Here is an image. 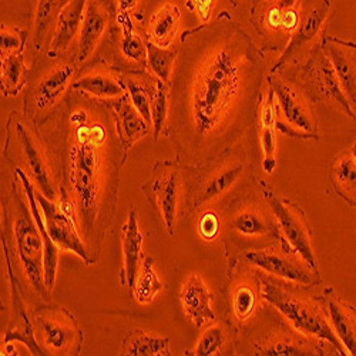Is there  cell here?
<instances>
[{"label":"cell","mask_w":356,"mask_h":356,"mask_svg":"<svg viewBox=\"0 0 356 356\" xmlns=\"http://www.w3.org/2000/svg\"><path fill=\"white\" fill-rule=\"evenodd\" d=\"M266 76L264 50L228 10L186 31L165 131L178 161L201 165L238 143L257 122Z\"/></svg>","instance_id":"6da1fadb"},{"label":"cell","mask_w":356,"mask_h":356,"mask_svg":"<svg viewBox=\"0 0 356 356\" xmlns=\"http://www.w3.org/2000/svg\"><path fill=\"white\" fill-rule=\"evenodd\" d=\"M51 147L60 163L63 183L58 191H65L76 207L88 252L100 255L129 154L118 137L111 106L72 90L58 111Z\"/></svg>","instance_id":"7a4b0ae2"},{"label":"cell","mask_w":356,"mask_h":356,"mask_svg":"<svg viewBox=\"0 0 356 356\" xmlns=\"http://www.w3.org/2000/svg\"><path fill=\"white\" fill-rule=\"evenodd\" d=\"M24 194V190H23ZM17 184H13L10 195L3 205L5 228L2 236L13 243V248L2 243L10 251H15L16 261L29 284L43 298H49L50 291L44 282V243L33 217L29 200L23 198Z\"/></svg>","instance_id":"3957f363"},{"label":"cell","mask_w":356,"mask_h":356,"mask_svg":"<svg viewBox=\"0 0 356 356\" xmlns=\"http://www.w3.org/2000/svg\"><path fill=\"white\" fill-rule=\"evenodd\" d=\"M76 58L67 53L62 56L44 54L43 60L35 62L24 88V114L38 126L43 127L60 111L72 92L77 77Z\"/></svg>","instance_id":"277c9868"},{"label":"cell","mask_w":356,"mask_h":356,"mask_svg":"<svg viewBox=\"0 0 356 356\" xmlns=\"http://www.w3.org/2000/svg\"><path fill=\"white\" fill-rule=\"evenodd\" d=\"M50 145L31 118L24 113H10L6 122V143L3 156L10 165L20 167L33 181L36 190L49 200H57V190L51 177Z\"/></svg>","instance_id":"5b68a950"},{"label":"cell","mask_w":356,"mask_h":356,"mask_svg":"<svg viewBox=\"0 0 356 356\" xmlns=\"http://www.w3.org/2000/svg\"><path fill=\"white\" fill-rule=\"evenodd\" d=\"M266 84L275 95L278 131L293 138L318 140L314 100L298 77H286L284 72L268 73Z\"/></svg>","instance_id":"8992f818"},{"label":"cell","mask_w":356,"mask_h":356,"mask_svg":"<svg viewBox=\"0 0 356 356\" xmlns=\"http://www.w3.org/2000/svg\"><path fill=\"white\" fill-rule=\"evenodd\" d=\"M307 0H252L250 22L264 50L284 51L300 27Z\"/></svg>","instance_id":"52a82bcc"},{"label":"cell","mask_w":356,"mask_h":356,"mask_svg":"<svg viewBox=\"0 0 356 356\" xmlns=\"http://www.w3.org/2000/svg\"><path fill=\"white\" fill-rule=\"evenodd\" d=\"M261 295L277 311H280L293 328L308 337H315L331 343L339 355H346V349L337 337L331 323L321 309L304 300H298L282 286L268 280H261Z\"/></svg>","instance_id":"ba28073f"},{"label":"cell","mask_w":356,"mask_h":356,"mask_svg":"<svg viewBox=\"0 0 356 356\" xmlns=\"http://www.w3.org/2000/svg\"><path fill=\"white\" fill-rule=\"evenodd\" d=\"M147 44L144 22L115 15L114 24L99 63L122 74L148 72Z\"/></svg>","instance_id":"9c48e42d"},{"label":"cell","mask_w":356,"mask_h":356,"mask_svg":"<svg viewBox=\"0 0 356 356\" xmlns=\"http://www.w3.org/2000/svg\"><path fill=\"white\" fill-rule=\"evenodd\" d=\"M295 76L302 83L314 103H323L349 118H356V113L349 104L331 58L323 50L321 40L309 50L307 60L298 66Z\"/></svg>","instance_id":"30bf717a"},{"label":"cell","mask_w":356,"mask_h":356,"mask_svg":"<svg viewBox=\"0 0 356 356\" xmlns=\"http://www.w3.org/2000/svg\"><path fill=\"white\" fill-rule=\"evenodd\" d=\"M181 165L183 163L178 160L159 161L154 165L150 181L141 187L170 235L175 234L174 228L183 198Z\"/></svg>","instance_id":"8fae6325"},{"label":"cell","mask_w":356,"mask_h":356,"mask_svg":"<svg viewBox=\"0 0 356 356\" xmlns=\"http://www.w3.org/2000/svg\"><path fill=\"white\" fill-rule=\"evenodd\" d=\"M115 20L111 0H87L81 31L74 46L79 69H88L99 63Z\"/></svg>","instance_id":"7c38bea8"},{"label":"cell","mask_w":356,"mask_h":356,"mask_svg":"<svg viewBox=\"0 0 356 356\" xmlns=\"http://www.w3.org/2000/svg\"><path fill=\"white\" fill-rule=\"evenodd\" d=\"M265 200L268 202L273 216L275 217L284 235L282 243L286 245L282 248L298 255L312 270L318 271V264L311 240V229L302 210L292 201L282 198L273 191L265 193Z\"/></svg>","instance_id":"4fadbf2b"},{"label":"cell","mask_w":356,"mask_h":356,"mask_svg":"<svg viewBox=\"0 0 356 356\" xmlns=\"http://www.w3.org/2000/svg\"><path fill=\"white\" fill-rule=\"evenodd\" d=\"M40 338L51 355H79L84 335L73 314L62 307H39L33 315Z\"/></svg>","instance_id":"5bb4252c"},{"label":"cell","mask_w":356,"mask_h":356,"mask_svg":"<svg viewBox=\"0 0 356 356\" xmlns=\"http://www.w3.org/2000/svg\"><path fill=\"white\" fill-rule=\"evenodd\" d=\"M335 16L332 0H307L304 16L300 27L281 53L278 62L273 66L270 73H278L285 70L291 63H296V58L304 51L305 47L309 50L322 39L325 35V27Z\"/></svg>","instance_id":"9a60e30c"},{"label":"cell","mask_w":356,"mask_h":356,"mask_svg":"<svg viewBox=\"0 0 356 356\" xmlns=\"http://www.w3.org/2000/svg\"><path fill=\"white\" fill-rule=\"evenodd\" d=\"M245 156L241 150H229L224 152L217 159L209 161L211 171L209 172V178L202 181V187L198 193L193 194L191 205L194 209H200L204 204L210 202L214 198H218L227 194L243 177L247 163Z\"/></svg>","instance_id":"2e32d148"},{"label":"cell","mask_w":356,"mask_h":356,"mask_svg":"<svg viewBox=\"0 0 356 356\" xmlns=\"http://www.w3.org/2000/svg\"><path fill=\"white\" fill-rule=\"evenodd\" d=\"M36 200L40 205V210L43 213L44 222L53 243L60 250L76 254L86 265L96 264L90 252H88L86 243L81 238L77 224L62 209V205L53 200H49L38 190Z\"/></svg>","instance_id":"e0dca14e"},{"label":"cell","mask_w":356,"mask_h":356,"mask_svg":"<svg viewBox=\"0 0 356 356\" xmlns=\"http://www.w3.org/2000/svg\"><path fill=\"white\" fill-rule=\"evenodd\" d=\"M245 261L266 274L275 275L285 281L301 284V285H316L319 284L318 271L312 270L304 261L300 262V257L291 251L282 248L275 250H250L244 255Z\"/></svg>","instance_id":"ac0fdd59"},{"label":"cell","mask_w":356,"mask_h":356,"mask_svg":"<svg viewBox=\"0 0 356 356\" xmlns=\"http://www.w3.org/2000/svg\"><path fill=\"white\" fill-rule=\"evenodd\" d=\"M72 90L108 104L127 95L123 74L103 63L88 67L86 73L77 76Z\"/></svg>","instance_id":"d6986e66"},{"label":"cell","mask_w":356,"mask_h":356,"mask_svg":"<svg viewBox=\"0 0 356 356\" xmlns=\"http://www.w3.org/2000/svg\"><path fill=\"white\" fill-rule=\"evenodd\" d=\"M321 43L331 58L350 107L356 113V44L328 33L322 36Z\"/></svg>","instance_id":"ffe728a7"},{"label":"cell","mask_w":356,"mask_h":356,"mask_svg":"<svg viewBox=\"0 0 356 356\" xmlns=\"http://www.w3.org/2000/svg\"><path fill=\"white\" fill-rule=\"evenodd\" d=\"M87 0H69L58 15L46 47L49 56H62L76 46L84 20Z\"/></svg>","instance_id":"44dd1931"},{"label":"cell","mask_w":356,"mask_h":356,"mask_svg":"<svg viewBox=\"0 0 356 356\" xmlns=\"http://www.w3.org/2000/svg\"><path fill=\"white\" fill-rule=\"evenodd\" d=\"M277 123L278 113L275 95L268 87V93L262 95L255 122L264 152L262 167L266 174H273L277 168Z\"/></svg>","instance_id":"7402d4cb"},{"label":"cell","mask_w":356,"mask_h":356,"mask_svg":"<svg viewBox=\"0 0 356 356\" xmlns=\"http://www.w3.org/2000/svg\"><path fill=\"white\" fill-rule=\"evenodd\" d=\"M122 248H123V268L120 271V281L123 286L133 291L140 268L143 265V234L137 221L136 210L131 209L129 218L122 228Z\"/></svg>","instance_id":"603a6c76"},{"label":"cell","mask_w":356,"mask_h":356,"mask_svg":"<svg viewBox=\"0 0 356 356\" xmlns=\"http://www.w3.org/2000/svg\"><path fill=\"white\" fill-rule=\"evenodd\" d=\"M180 301L186 315L197 328L216 319V314L211 309L213 293L200 275H188L180 292Z\"/></svg>","instance_id":"cb8c5ba5"},{"label":"cell","mask_w":356,"mask_h":356,"mask_svg":"<svg viewBox=\"0 0 356 356\" xmlns=\"http://www.w3.org/2000/svg\"><path fill=\"white\" fill-rule=\"evenodd\" d=\"M110 106L114 114L118 137H120L124 150L129 153L137 141L152 133V127L134 107L129 95L114 100Z\"/></svg>","instance_id":"d4e9b609"},{"label":"cell","mask_w":356,"mask_h":356,"mask_svg":"<svg viewBox=\"0 0 356 356\" xmlns=\"http://www.w3.org/2000/svg\"><path fill=\"white\" fill-rule=\"evenodd\" d=\"M69 0H35L31 16L29 35L36 53H42L47 47L56 20Z\"/></svg>","instance_id":"484cf974"},{"label":"cell","mask_w":356,"mask_h":356,"mask_svg":"<svg viewBox=\"0 0 356 356\" xmlns=\"http://www.w3.org/2000/svg\"><path fill=\"white\" fill-rule=\"evenodd\" d=\"M181 22V10L175 2H165L145 23L148 43L160 47H172Z\"/></svg>","instance_id":"4316f807"},{"label":"cell","mask_w":356,"mask_h":356,"mask_svg":"<svg viewBox=\"0 0 356 356\" xmlns=\"http://www.w3.org/2000/svg\"><path fill=\"white\" fill-rule=\"evenodd\" d=\"M123 80L126 83L127 95L131 103L152 127V103L157 77L153 76L150 72H143L123 74Z\"/></svg>","instance_id":"83f0119b"},{"label":"cell","mask_w":356,"mask_h":356,"mask_svg":"<svg viewBox=\"0 0 356 356\" xmlns=\"http://www.w3.org/2000/svg\"><path fill=\"white\" fill-rule=\"evenodd\" d=\"M325 296V308L337 337L345 346L348 355H356V318L350 315L346 307L334 298V295Z\"/></svg>","instance_id":"f1b7e54d"},{"label":"cell","mask_w":356,"mask_h":356,"mask_svg":"<svg viewBox=\"0 0 356 356\" xmlns=\"http://www.w3.org/2000/svg\"><path fill=\"white\" fill-rule=\"evenodd\" d=\"M31 69L26 66L24 53L0 57V81H2V95L5 97H16L23 92Z\"/></svg>","instance_id":"f546056e"},{"label":"cell","mask_w":356,"mask_h":356,"mask_svg":"<svg viewBox=\"0 0 356 356\" xmlns=\"http://www.w3.org/2000/svg\"><path fill=\"white\" fill-rule=\"evenodd\" d=\"M124 356H170V338L150 335L141 330L130 331L123 339Z\"/></svg>","instance_id":"4dcf8cb0"},{"label":"cell","mask_w":356,"mask_h":356,"mask_svg":"<svg viewBox=\"0 0 356 356\" xmlns=\"http://www.w3.org/2000/svg\"><path fill=\"white\" fill-rule=\"evenodd\" d=\"M331 181L338 195L356 207V163L350 153H342L332 161Z\"/></svg>","instance_id":"1f68e13d"},{"label":"cell","mask_w":356,"mask_h":356,"mask_svg":"<svg viewBox=\"0 0 356 356\" xmlns=\"http://www.w3.org/2000/svg\"><path fill=\"white\" fill-rule=\"evenodd\" d=\"M229 229L244 238H261V236H278V229L268 222L264 214L255 209H244L236 213L229 221Z\"/></svg>","instance_id":"d6a6232c"},{"label":"cell","mask_w":356,"mask_h":356,"mask_svg":"<svg viewBox=\"0 0 356 356\" xmlns=\"http://www.w3.org/2000/svg\"><path fill=\"white\" fill-rule=\"evenodd\" d=\"M164 288L154 270V259L152 257H144L141 265V274L137 277L133 293L140 304H150L159 292Z\"/></svg>","instance_id":"836d02e7"},{"label":"cell","mask_w":356,"mask_h":356,"mask_svg":"<svg viewBox=\"0 0 356 356\" xmlns=\"http://www.w3.org/2000/svg\"><path fill=\"white\" fill-rule=\"evenodd\" d=\"M148 72L159 80L170 84L178 57V47H160L148 43Z\"/></svg>","instance_id":"e575fe53"},{"label":"cell","mask_w":356,"mask_h":356,"mask_svg":"<svg viewBox=\"0 0 356 356\" xmlns=\"http://www.w3.org/2000/svg\"><path fill=\"white\" fill-rule=\"evenodd\" d=\"M170 113V86L157 79L152 103V131L157 143L161 136L165 137Z\"/></svg>","instance_id":"d590c367"},{"label":"cell","mask_w":356,"mask_h":356,"mask_svg":"<svg viewBox=\"0 0 356 356\" xmlns=\"http://www.w3.org/2000/svg\"><path fill=\"white\" fill-rule=\"evenodd\" d=\"M29 39H31L29 29L13 27L2 23V27H0V57L23 54Z\"/></svg>","instance_id":"8d00e7d4"},{"label":"cell","mask_w":356,"mask_h":356,"mask_svg":"<svg viewBox=\"0 0 356 356\" xmlns=\"http://www.w3.org/2000/svg\"><path fill=\"white\" fill-rule=\"evenodd\" d=\"M257 307V291L250 284H241L232 293V312L238 321L248 319Z\"/></svg>","instance_id":"74e56055"},{"label":"cell","mask_w":356,"mask_h":356,"mask_svg":"<svg viewBox=\"0 0 356 356\" xmlns=\"http://www.w3.org/2000/svg\"><path fill=\"white\" fill-rule=\"evenodd\" d=\"M225 345V332L221 326H210L202 337L200 338L198 345L188 355L197 356H213L218 355Z\"/></svg>","instance_id":"f35d334b"},{"label":"cell","mask_w":356,"mask_h":356,"mask_svg":"<svg viewBox=\"0 0 356 356\" xmlns=\"http://www.w3.org/2000/svg\"><path fill=\"white\" fill-rule=\"evenodd\" d=\"M258 355H268V356H293V355H318L316 350L305 348V343H296L295 339L282 338L266 343L264 348L258 350Z\"/></svg>","instance_id":"ab89813d"},{"label":"cell","mask_w":356,"mask_h":356,"mask_svg":"<svg viewBox=\"0 0 356 356\" xmlns=\"http://www.w3.org/2000/svg\"><path fill=\"white\" fill-rule=\"evenodd\" d=\"M117 16L134 17L144 22L148 0H111Z\"/></svg>","instance_id":"60d3db41"},{"label":"cell","mask_w":356,"mask_h":356,"mask_svg":"<svg viewBox=\"0 0 356 356\" xmlns=\"http://www.w3.org/2000/svg\"><path fill=\"white\" fill-rule=\"evenodd\" d=\"M220 217L214 211H207L198 221V232L205 241H214L220 235Z\"/></svg>","instance_id":"b9f144b4"},{"label":"cell","mask_w":356,"mask_h":356,"mask_svg":"<svg viewBox=\"0 0 356 356\" xmlns=\"http://www.w3.org/2000/svg\"><path fill=\"white\" fill-rule=\"evenodd\" d=\"M217 0H184V6L190 13H195L201 24L209 23L213 16Z\"/></svg>","instance_id":"7bdbcfd3"},{"label":"cell","mask_w":356,"mask_h":356,"mask_svg":"<svg viewBox=\"0 0 356 356\" xmlns=\"http://www.w3.org/2000/svg\"><path fill=\"white\" fill-rule=\"evenodd\" d=\"M229 2H231V6H232L234 9H236V8H238V6L243 3V0H229Z\"/></svg>","instance_id":"ee69618b"},{"label":"cell","mask_w":356,"mask_h":356,"mask_svg":"<svg viewBox=\"0 0 356 356\" xmlns=\"http://www.w3.org/2000/svg\"><path fill=\"white\" fill-rule=\"evenodd\" d=\"M350 154H352V157H353V160H355V163H356V141L352 144V147H350Z\"/></svg>","instance_id":"f6af8a7d"}]
</instances>
